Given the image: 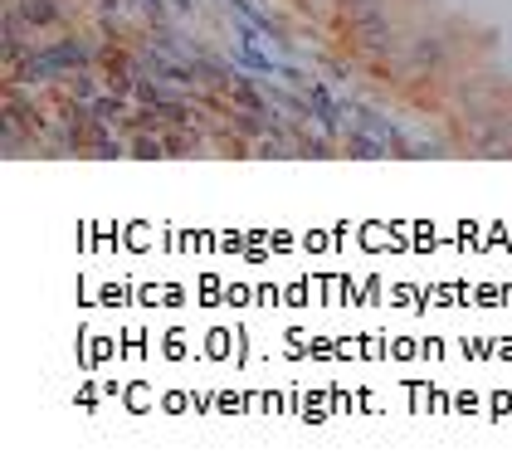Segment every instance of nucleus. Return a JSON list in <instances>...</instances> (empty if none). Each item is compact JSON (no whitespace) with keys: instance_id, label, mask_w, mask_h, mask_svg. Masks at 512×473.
I'll return each instance as SVG.
<instances>
[{"instance_id":"1","label":"nucleus","mask_w":512,"mask_h":473,"mask_svg":"<svg viewBox=\"0 0 512 473\" xmlns=\"http://www.w3.org/2000/svg\"><path fill=\"white\" fill-rule=\"evenodd\" d=\"M49 15H54V5H40V0L30 5V20H49Z\"/></svg>"}]
</instances>
